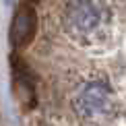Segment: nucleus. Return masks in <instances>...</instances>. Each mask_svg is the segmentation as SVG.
<instances>
[{"label": "nucleus", "instance_id": "obj_1", "mask_svg": "<svg viewBox=\"0 0 126 126\" xmlns=\"http://www.w3.org/2000/svg\"><path fill=\"white\" fill-rule=\"evenodd\" d=\"M110 17L112 13L106 0H68L64 8L66 27L83 37L103 31L110 23Z\"/></svg>", "mask_w": 126, "mask_h": 126}, {"label": "nucleus", "instance_id": "obj_2", "mask_svg": "<svg viewBox=\"0 0 126 126\" xmlns=\"http://www.w3.org/2000/svg\"><path fill=\"white\" fill-rule=\"evenodd\" d=\"M114 110V93L110 85L101 79H93L85 83L75 95V112L81 118L99 120L108 118Z\"/></svg>", "mask_w": 126, "mask_h": 126}, {"label": "nucleus", "instance_id": "obj_3", "mask_svg": "<svg viewBox=\"0 0 126 126\" xmlns=\"http://www.w3.org/2000/svg\"><path fill=\"white\" fill-rule=\"evenodd\" d=\"M35 31H37V15H35L33 6L29 2H23L17 6L15 19L10 23V46L13 48H23L27 46L31 39L35 37Z\"/></svg>", "mask_w": 126, "mask_h": 126}, {"label": "nucleus", "instance_id": "obj_4", "mask_svg": "<svg viewBox=\"0 0 126 126\" xmlns=\"http://www.w3.org/2000/svg\"><path fill=\"white\" fill-rule=\"evenodd\" d=\"M10 62H13V75H15V85H17L19 99L25 103V108H33L35 106V89H33V83L29 79L27 66L17 56H10Z\"/></svg>", "mask_w": 126, "mask_h": 126}]
</instances>
